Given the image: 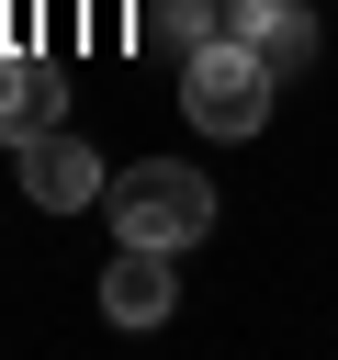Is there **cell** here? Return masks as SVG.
I'll return each mask as SVG.
<instances>
[{"label": "cell", "instance_id": "cell-6", "mask_svg": "<svg viewBox=\"0 0 338 360\" xmlns=\"http://www.w3.org/2000/svg\"><path fill=\"white\" fill-rule=\"evenodd\" d=\"M158 56H192V45H214V11L203 0H146V22H135Z\"/></svg>", "mask_w": 338, "mask_h": 360}, {"label": "cell", "instance_id": "cell-1", "mask_svg": "<svg viewBox=\"0 0 338 360\" xmlns=\"http://www.w3.org/2000/svg\"><path fill=\"white\" fill-rule=\"evenodd\" d=\"M270 90H282V68H270L248 34H214V45L180 56V112H192L203 135H259V124H270Z\"/></svg>", "mask_w": 338, "mask_h": 360}, {"label": "cell", "instance_id": "cell-5", "mask_svg": "<svg viewBox=\"0 0 338 360\" xmlns=\"http://www.w3.org/2000/svg\"><path fill=\"white\" fill-rule=\"evenodd\" d=\"M45 101H56V79H45L34 56H0V135H34Z\"/></svg>", "mask_w": 338, "mask_h": 360}, {"label": "cell", "instance_id": "cell-2", "mask_svg": "<svg viewBox=\"0 0 338 360\" xmlns=\"http://www.w3.org/2000/svg\"><path fill=\"white\" fill-rule=\"evenodd\" d=\"M101 214H113V236H135V248H192V236H214V180L180 169V158H146V169H113Z\"/></svg>", "mask_w": 338, "mask_h": 360}, {"label": "cell", "instance_id": "cell-4", "mask_svg": "<svg viewBox=\"0 0 338 360\" xmlns=\"http://www.w3.org/2000/svg\"><path fill=\"white\" fill-rule=\"evenodd\" d=\"M169 304H180V248H135L124 236V259L101 270V315L113 326H158Z\"/></svg>", "mask_w": 338, "mask_h": 360}, {"label": "cell", "instance_id": "cell-7", "mask_svg": "<svg viewBox=\"0 0 338 360\" xmlns=\"http://www.w3.org/2000/svg\"><path fill=\"white\" fill-rule=\"evenodd\" d=\"M248 45H259V56H270V68H282V79H293V68H304V56H315V22H304V11H293V0H270V11H259V34H248Z\"/></svg>", "mask_w": 338, "mask_h": 360}, {"label": "cell", "instance_id": "cell-3", "mask_svg": "<svg viewBox=\"0 0 338 360\" xmlns=\"http://www.w3.org/2000/svg\"><path fill=\"white\" fill-rule=\"evenodd\" d=\"M23 191L45 202V214H79V202H101L113 191V169L79 146V135H56V124H34L23 135Z\"/></svg>", "mask_w": 338, "mask_h": 360}, {"label": "cell", "instance_id": "cell-8", "mask_svg": "<svg viewBox=\"0 0 338 360\" xmlns=\"http://www.w3.org/2000/svg\"><path fill=\"white\" fill-rule=\"evenodd\" d=\"M203 11H214V34H259V11H270V0H203Z\"/></svg>", "mask_w": 338, "mask_h": 360}]
</instances>
